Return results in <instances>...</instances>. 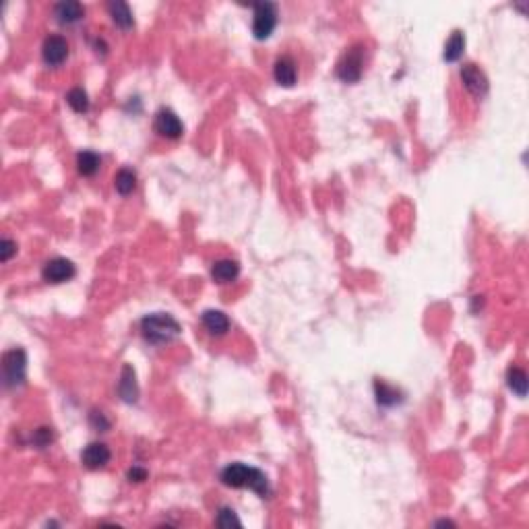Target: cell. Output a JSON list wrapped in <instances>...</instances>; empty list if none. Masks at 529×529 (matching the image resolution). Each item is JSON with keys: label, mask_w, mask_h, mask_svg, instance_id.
Instances as JSON below:
<instances>
[{"label": "cell", "mask_w": 529, "mask_h": 529, "mask_svg": "<svg viewBox=\"0 0 529 529\" xmlns=\"http://www.w3.org/2000/svg\"><path fill=\"white\" fill-rule=\"evenodd\" d=\"M220 478L230 488H250V490H255L263 498L269 496V492H271L267 476L261 469L248 467L244 463H230L228 467L222 469Z\"/></svg>", "instance_id": "obj_1"}, {"label": "cell", "mask_w": 529, "mask_h": 529, "mask_svg": "<svg viewBox=\"0 0 529 529\" xmlns=\"http://www.w3.org/2000/svg\"><path fill=\"white\" fill-rule=\"evenodd\" d=\"M180 331H182L180 323L174 319L172 314H166V312L147 314L145 319L141 321V333L153 346L170 344L172 339H176L180 335Z\"/></svg>", "instance_id": "obj_2"}, {"label": "cell", "mask_w": 529, "mask_h": 529, "mask_svg": "<svg viewBox=\"0 0 529 529\" xmlns=\"http://www.w3.org/2000/svg\"><path fill=\"white\" fill-rule=\"evenodd\" d=\"M364 56H366V48L362 44L352 46L337 64V77L344 83H358L364 73Z\"/></svg>", "instance_id": "obj_3"}, {"label": "cell", "mask_w": 529, "mask_h": 529, "mask_svg": "<svg viewBox=\"0 0 529 529\" xmlns=\"http://www.w3.org/2000/svg\"><path fill=\"white\" fill-rule=\"evenodd\" d=\"M25 370H27V356L21 348H15L3 356V374L7 387H19L25 383Z\"/></svg>", "instance_id": "obj_4"}, {"label": "cell", "mask_w": 529, "mask_h": 529, "mask_svg": "<svg viewBox=\"0 0 529 529\" xmlns=\"http://www.w3.org/2000/svg\"><path fill=\"white\" fill-rule=\"evenodd\" d=\"M253 9H255L253 34L257 40H267L277 25V7L273 3H257L253 5Z\"/></svg>", "instance_id": "obj_5"}, {"label": "cell", "mask_w": 529, "mask_h": 529, "mask_svg": "<svg viewBox=\"0 0 529 529\" xmlns=\"http://www.w3.org/2000/svg\"><path fill=\"white\" fill-rule=\"evenodd\" d=\"M75 275H77L75 263L68 259H62V257L50 259L42 269V277L48 283H64V281H70Z\"/></svg>", "instance_id": "obj_6"}, {"label": "cell", "mask_w": 529, "mask_h": 529, "mask_svg": "<svg viewBox=\"0 0 529 529\" xmlns=\"http://www.w3.org/2000/svg\"><path fill=\"white\" fill-rule=\"evenodd\" d=\"M459 77L465 85V89L474 95V97H484L488 93V77L484 75V70L478 64H463L459 70Z\"/></svg>", "instance_id": "obj_7"}, {"label": "cell", "mask_w": 529, "mask_h": 529, "mask_svg": "<svg viewBox=\"0 0 529 529\" xmlns=\"http://www.w3.org/2000/svg\"><path fill=\"white\" fill-rule=\"evenodd\" d=\"M42 58L48 66H60L68 58V42L62 36H48L42 46Z\"/></svg>", "instance_id": "obj_8"}, {"label": "cell", "mask_w": 529, "mask_h": 529, "mask_svg": "<svg viewBox=\"0 0 529 529\" xmlns=\"http://www.w3.org/2000/svg\"><path fill=\"white\" fill-rule=\"evenodd\" d=\"M153 129L159 137L164 139H180L182 133H184V127L180 122V118L176 116V112H172L170 108H162L157 114H155V122H153Z\"/></svg>", "instance_id": "obj_9"}, {"label": "cell", "mask_w": 529, "mask_h": 529, "mask_svg": "<svg viewBox=\"0 0 529 529\" xmlns=\"http://www.w3.org/2000/svg\"><path fill=\"white\" fill-rule=\"evenodd\" d=\"M110 459H112V451L103 443H91L81 453V461L87 469H101L110 463Z\"/></svg>", "instance_id": "obj_10"}, {"label": "cell", "mask_w": 529, "mask_h": 529, "mask_svg": "<svg viewBox=\"0 0 529 529\" xmlns=\"http://www.w3.org/2000/svg\"><path fill=\"white\" fill-rule=\"evenodd\" d=\"M201 323L209 335H216V337H222L230 331V319L222 310H205L201 316Z\"/></svg>", "instance_id": "obj_11"}, {"label": "cell", "mask_w": 529, "mask_h": 529, "mask_svg": "<svg viewBox=\"0 0 529 529\" xmlns=\"http://www.w3.org/2000/svg\"><path fill=\"white\" fill-rule=\"evenodd\" d=\"M54 17L62 25H75L85 17V7L77 0H64V3H58L54 7Z\"/></svg>", "instance_id": "obj_12"}, {"label": "cell", "mask_w": 529, "mask_h": 529, "mask_svg": "<svg viewBox=\"0 0 529 529\" xmlns=\"http://www.w3.org/2000/svg\"><path fill=\"white\" fill-rule=\"evenodd\" d=\"M273 77L279 85L283 87H292L296 85V79H298V68H296V62L294 58L289 56H281L275 60V66H273Z\"/></svg>", "instance_id": "obj_13"}, {"label": "cell", "mask_w": 529, "mask_h": 529, "mask_svg": "<svg viewBox=\"0 0 529 529\" xmlns=\"http://www.w3.org/2000/svg\"><path fill=\"white\" fill-rule=\"evenodd\" d=\"M238 275H240V265L232 259L216 261L214 267H211V277H214L218 283H232L238 279Z\"/></svg>", "instance_id": "obj_14"}, {"label": "cell", "mask_w": 529, "mask_h": 529, "mask_svg": "<svg viewBox=\"0 0 529 529\" xmlns=\"http://www.w3.org/2000/svg\"><path fill=\"white\" fill-rule=\"evenodd\" d=\"M118 393H120L122 401H127V403H135V401H137V397H139V387H137V380H135V370H133L129 364L122 368V376H120Z\"/></svg>", "instance_id": "obj_15"}, {"label": "cell", "mask_w": 529, "mask_h": 529, "mask_svg": "<svg viewBox=\"0 0 529 529\" xmlns=\"http://www.w3.org/2000/svg\"><path fill=\"white\" fill-rule=\"evenodd\" d=\"M108 13L112 17V21L120 27V29H131L135 25V17H133V11L127 3H120V0H116V3H110L108 5Z\"/></svg>", "instance_id": "obj_16"}, {"label": "cell", "mask_w": 529, "mask_h": 529, "mask_svg": "<svg viewBox=\"0 0 529 529\" xmlns=\"http://www.w3.org/2000/svg\"><path fill=\"white\" fill-rule=\"evenodd\" d=\"M99 166H101V157L95 151L85 149L77 155V170L81 176H87V178L95 176L99 172Z\"/></svg>", "instance_id": "obj_17"}, {"label": "cell", "mask_w": 529, "mask_h": 529, "mask_svg": "<svg viewBox=\"0 0 529 529\" xmlns=\"http://www.w3.org/2000/svg\"><path fill=\"white\" fill-rule=\"evenodd\" d=\"M374 393H376L378 405H383V407H393V405H397L401 401V391L391 387V385H387L385 380H376L374 383Z\"/></svg>", "instance_id": "obj_18"}, {"label": "cell", "mask_w": 529, "mask_h": 529, "mask_svg": "<svg viewBox=\"0 0 529 529\" xmlns=\"http://www.w3.org/2000/svg\"><path fill=\"white\" fill-rule=\"evenodd\" d=\"M463 50H465V36H463V31H453V36L445 44L443 58L447 62H457L463 56Z\"/></svg>", "instance_id": "obj_19"}, {"label": "cell", "mask_w": 529, "mask_h": 529, "mask_svg": "<svg viewBox=\"0 0 529 529\" xmlns=\"http://www.w3.org/2000/svg\"><path fill=\"white\" fill-rule=\"evenodd\" d=\"M114 186H116L118 194L129 196V194L137 188V174H135V170L122 168V170L116 174V178H114Z\"/></svg>", "instance_id": "obj_20"}, {"label": "cell", "mask_w": 529, "mask_h": 529, "mask_svg": "<svg viewBox=\"0 0 529 529\" xmlns=\"http://www.w3.org/2000/svg\"><path fill=\"white\" fill-rule=\"evenodd\" d=\"M506 383H508V389L513 393H517L519 397L527 395V374H525V370H521L517 366H511L508 372H506Z\"/></svg>", "instance_id": "obj_21"}, {"label": "cell", "mask_w": 529, "mask_h": 529, "mask_svg": "<svg viewBox=\"0 0 529 529\" xmlns=\"http://www.w3.org/2000/svg\"><path fill=\"white\" fill-rule=\"evenodd\" d=\"M66 103L77 114H85L89 110V95L83 87H75L66 93Z\"/></svg>", "instance_id": "obj_22"}, {"label": "cell", "mask_w": 529, "mask_h": 529, "mask_svg": "<svg viewBox=\"0 0 529 529\" xmlns=\"http://www.w3.org/2000/svg\"><path fill=\"white\" fill-rule=\"evenodd\" d=\"M216 525H220V527H226V529H228V527H232V525L240 527V519L236 517V513H234L232 508L224 506V508H220V513H218Z\"/></svg>", "instance_id": "obj_23"}, {"label": "cell", "mask_w": 529, "mask_h": 529, "mask_svg": "<svg viewBox=\"0 0 529 529\" xmlns=\"http://www.w3.org/2000/svg\"><path fill=\"white\" fill-rule=\"evenodd\" d=\"M31 441H34V445H36L38 449H46V447H50V443L54 441V433H52V428H38V430L34 433Z\"/></svg>", "instance_id": "obj_24"}, {"label": "cell", "mask_w": 529, "mask_h": 529, "mask_svg": "<svg viewBox=\"0 0 529 529\" xmlns=\"http://www.w3.org/2000/svg\"><path fill=\"white\" fill-rule=\"evenodd\" d=\"M89 422H91V426H93L95 430H101V433H105V430L110 428V420L105 417L101 411H91Z\"/></svg>", "instance_id": "obj_25"}, {"label": "cell", "mask_w": 529, "mask_h": 529, "mask_svg": "<svg viewBox=\"0 0 529 529\" xmlns=\"http://www.w3.org/2000/svg\"><path fill=\"white\" fill-rule=\"evenodd\" d=\"M15 253H17V244L13 240L5 238L3 242H0V261H3V263H7Z\"/></svg>", "instance_id": "obj_26"}, {"label": "cell", "mask_w": 529, "mask_h": 529, "mask_svg": "<svg viewBox=\"0 0 529 529\" xmlns=\"http://www.w3.org/2000/svg\"><path fill=\"white\" fill-rule=\"evenodd\" d=\"M129 480L131 482H143V480H147V472L143 467H133L129 472Z\"/></svg>", "instance_id": "obj_27"}]
</instances>
